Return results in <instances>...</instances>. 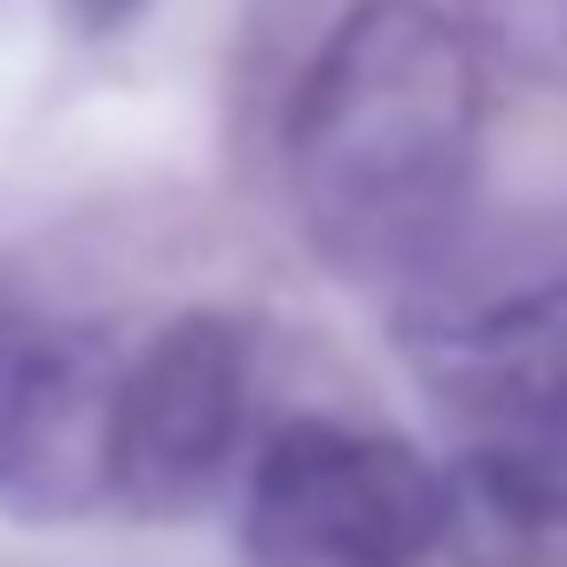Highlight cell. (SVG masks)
<instances>
[{
	"instance_id": "obj_7",
	"label": "cell",
	"mask_w": 567,
	"mask_h": 567,
	"mask_svg": "<svg viewBox=\"0 0 567 567\" xmlns=\"http://www.w3.org/2000/svg\"><path fill=\"white\" fill-rule=\"evenodd\" d=\"M63 9V32L71 40H117V32H133L156 0H55Z\"/></svg>"
},
{
	"instance_id": "obj_4",
	"label": "cell",
	"mask_w": 567,
	"mask_h": 567,
	"mask_svg": "<svg viewBox=\"0 0 567 567\" xmlns=\"http://www.w3.org/2000/svg\"><path fill=\"white\" fill-rule=\"evenodd\" d=\"M125 358L94 327H55L0 350V513L79 520L110 505Z\"/></svg>"
},
{
	"instance_id": "obj_2",
	"label": "cell",
	"mask_w": 567,
	"mask_h": 567,
	"mask_svg": "<svg viewBox=\"0 0 567 567\" xmlns=\"http://www.w3.org/2000/svg\"><path fill=\"white\" fill-rule=\"evenodd\" d=\"M443 528V474L412 443L342 420H288L257 451L241 505L257 567H420Z\"/></svg>"
},
{
	"instance_id": "obj_5",
	"label": "cell",
	"mask_w": 567,
	"mask_h": 567,
	"mask_svg": "<svg viewBox=\"0 0 567 567\" xmlns=\"http://www.w3.org/2000/svg\"><path fill=\"white\" fill-rule=\"evenodd\" d=\"M443 497H451L443 544L451 536L528 544L544 528H567V389L482 420L466 458L443 474Z\"/></svg>"
},
{
	"instance_id": "obj_6",
	"label": "cell",
	"mask_w": 567,
	"mask_h": 567,
	"mask_svg": "<svg viewBox=\"0 0 567 567\" xmlns=\"http://www.w3.org/2000/svg\"><path fill=\"white\" fill-rule=\"evenodd\" d=\"M466 24L513 71L567 86V0H466Z\"/></svg>"
},
{
	"instance_id": "obj_3",
	"label": "cell",
	"mask_w": 567,
	"mask_h": 567,
	"mask_svg": "<svg viewBox=\"0 0 567 567\" xmlns=\"http://www.w3.org/2000/svg\"><path fill=\"white\" fill-rule=\"evenodd\" d=\"M249 427V334L218 311H187L148 334L117 373L110 497L148 520H179L218 497Z\"/></svg>"
},
{
	"instance_id": "obj_1",
	"label": "cell",
	"mask_w": 567,
	"mask_h": 567,
	"mask_svg": "<svg viewBox=\"0 0 567 567\" xmlns=\"http://www.w3.org/2000/svg\"><path fill=\"white\" fill-rule=\"evenodd\" d=\"M474 148V40L427 0H358L296 86L288 195L334 272L404 288L466 226Z\"/></svg>"
}]
</instances>
